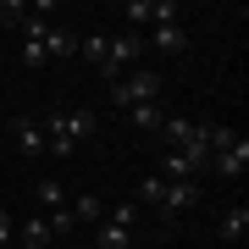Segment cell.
Instances as JSON below:
<instances>
[{
	"mask_svg": "<svg viewBox=\"0 0 249 249\" xmlns=\"http://www.w3.org/2000/svg\"><path fill=\"white\" fill-rule=\"evenodd\" d=\"M45 122V155H78L83 150V139L100 127V116L89 106H61V111H50V116H39Z\"/></svg>",
	"mask_w": 249,
	"mask_h": 249,
	"instance_id": "obj_1",
	"label": "cell"
},
{
	"mask_svg": "<svg viewBox=\"0 0 249 249\" xmlns=\"http://www.w3.org/2000/svg\"><path fill=\"white\" fill-rule=\"evenodd\" d=\"M160 89H166V78L150 67V61H139V67H127L122 78L111 83V106L116 111H127V106H144V100H160Z\"/></svg>",
	"mask_w": 249,
	"mask_h": 249,
	"instance_id": "obj_2",
	"label": "cell"
},
{
	"mask_svg": "<svg viewBox=\"0 0 249 249\" xmlns=\"http://www.w3.org/2000/svg\"><path fill=\"white\" fill-rule=\"evenodd\" d=\"M122 17L133 34H144V28H160V22H183V6L178 0H127Z\"/></svg>",
	"mask_w": 249,
	"mask_h": 249,
	"instance_id": "obj_3",
	"label": "cell"
},
{
	"mask_svg": "<svg viewBox=\"0 0 249 249\" xmlns=\"http://www.w3.org/2000/svg\"><path fill=\"white\" fill-rule=\"evenodd\" d=\"M194 205H199V183H166V188H160V199H155V216L172 227L183 211H194Z\"/></svg>",
	"mask_w": 249,
	"mask_h": 249,
	"instance_id": "obj_4",
	"label": "cell"
},
{
	"mask_svg": "<svg viewBox=\"0 0 249 249\" xmlns=\"http://www.w3.org/2000/svg\"><path fill=\"white\" fill-rule=\"evenodd\" d=\"M183 55L188 50V28L183 22H160V28H150V34H144V55Z\"/></svg>",
	"mask_w": 249,
	"mask_h": 249,
	"instance_id": "obj_5",
	"label": "cell"
},
{
	"mask_svg": "<svg viewBox=\"0 0 249 249\" xmlns=\"http://www.w3.org/2000/svg\"><path fill=\"white\" fill-rule=\"evenodd\" d=\"M211 172H216V178H244V172H249V139L238 133L227 150H216L211 155Z\"/></svg>",
	"mask_w": 249,
	"mask_h": 249,
	"instance_id": "obj_6",
	"label": "cell"
},
{
	"mask_svg": "<svg viewBox=\"0 0 249 249\" xmlns=\"http://www.w3.org/2000/svg\"><path fill=\"white\" fill-rule=\"evenodd\" d=\"M11 139H17L22 155H45V122H39V116H17V122H11Z\"/></svg>",
	"mask_w": 249,
	"mask_h": 249,
	"instance_id": "obj_7",
	"label": "cell"
},
{
	"mask_svg": "<svg viewBox=\"0 0 249 249\" xmlns=\"http://www.w3.org/2000/svg\"><path fill=\"white\" fill-rule=\"evenodd\" d=\"M39 45H45V61H67V55H78V34H72V28H55V22H50Z\"/></svg>",
	"mask_w": 249,
	"mask_h": 249,
	"instance_id": "obj_8",
	"label": "cell"
},
{
	"mask_svg": "<svg viewBox=\"0 0 249 249\" xmlns=\"http://www.w3.org/2000/svg\"><path fill=\"white\" fill-rule=\"evenodd\" d=\"M122 116H127V122L139 127V133H160V122H166V111H160V100H144V106H127Z\"/></svg>",
	"mask_w": 249,
	"mask_h": 249,
	"instance_id": "obj_9",
	"label": "cell"
},
{
	"mask_svg": "<svg viewBox=\"0 0 249 249\" xmlns=\"http://www.w3.org/2000/svg\"><path fill=\"white\" fill-rule=\"evenodd\" d=\"M34 205H39V216L61 211V205H67V188L55 183V178H39V183H34Z\"/></svg>",
	"mask_w": 249,
	"mask_h": 249,
	"instance_id": "obj_10",
	"label": "cell"
},
{
	"mask_svg": "<svg viewBox=\"0 0 249 249\" xmlns=\"http://www.w3.org/2000/svg\"><path fill=\"white\" fill-rule=\"evenodd\" d=\"M17 244H22V249H50V244H55V238H50V222H45V216H28Z\"/></svg>",
	"mask_w": 249,
	"mask_h": 249,
	"instance_id": "obj_11",
	"label": "cell"
},
{
	"mask_svg": "<svg viewBox=\"0 0 249 249\" xmlns=\"http://www.w3.org/2000/svg\"><path fill=\"white\" fill-rule=\"evenodd\" d=\"M244 232H249V205H227V211H222V238L238 244Z\"/></svg>",
	"mask_w": 249,
	"mask_h": 249,
	"instance_id": "obj_12",
	"label": "cell"
},
{
	"mask_svg": "<svg viewBox=\"0 0 249 249\" xmlns=\"http://www.w3.org/2000/svg\"><path fill=\"white\" fill-rule=\"evenodd\" d=\"M72 222H106V199H100V194H78V199H72Z\"/></svg>",
	"mask_w": 249,
	"mask_h": 249,
	"instance_id": "obj_13",
	"label": "cell"
},
{
	"mask_svg": "<svg viewBox=\"0 0 249 249\" xmlns=\"http://www.w3.org/2000/svg\"><path fill=\"white\" fill-rule=\"evenodd\" d=\"M188 133H194V116H166V122H160V139H166L172 150H183Z\"/></svg>",
	"mask_w": 249,
	"mask_h": 249,
	"instance_id": "obj_14",
	"label": "cell"
},
{
	"mask_svg": "<svg viewBox=\"0 0 249 249\" xmlns=\"http://www.w3.org/2000/svg\"><path fill=\"white\" fill-rule=\"evenodd\" d=\"M94 249H133V232H127V227H111V222H100Z\"/></svg>",
	"mask_w": 249,
	"mask_h": 249,
	"instance_id": "obj_15",
	"label": "cell"
},
{
	"mask_svg": "<svg viewBox=\"0 0 249 249\" xmlns=\"http://www.w3.org/2000/svg\"><path fill=\"white\" fill-rule=\"evenodd\" d=\"M106 222L133 232V227H139V199H122V205H111V211H106Z\"/></svg>",
	"mask_w": 249,
	"mask_h": 249,
	"instance_id": "obj_16",
	"label": "cell"
},
{
	"mask_svg": "<svg viewBox=\"0 0 249 249\" xmlns=\"http://www.w3.org/2000/svg\"><path fill=\"white\" fill-rule=\"evenodd\" d=\"M28 17V0H0V28H22Z\"/></svg>",
	"mask_w": 249,
	"mask_h": 249,
	"instance_id": "obj_17",
	"label": "cell"
},
{
	"mask_svg": "<svg viewBox=\"0 0 249 249\" xmlns=\"http://www.w3.org/2000/svg\"><path fill=\"white\" fill-rule=\"evenodd\" d=\"M11 232H17V216L0 211V249H11Z\"/></svg>",
	"mask_w": 249,
	"mask_h": 249,
	"instance_id": "obj_18",
	"label": "cell"
}]
</instances>
